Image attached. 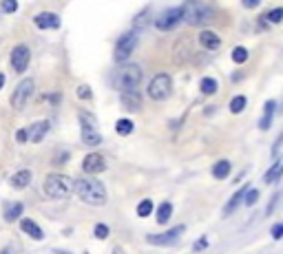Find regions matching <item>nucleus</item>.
I'll use <instances>...</instances> for the list:
<instances>
[{
	"label": "nucleus",
	"mask_w": 283,
	"mask_h": 254,
	"mask_svg": "<svg viewBox=\"0 0 283 254\" xmlns=\"http://www.w3.org/2000/svg\"><path fill=\"white\" fill-rule=\"evenodd\" d=\"M73 190L80 197V201L89 203V206H104L106 203V188L95 177H80V179H75Z\"/></svg>",
	"instance_id": "obj_1"
},
{
	"label": "nucleus",
	"mask_w": 283,
	"mask_h": 254,
	"mask_svg": "<svg viewBox=\"0 0 283 254\" xmlns=\"http://www.w3.org/2000/svg\"><path fill=\"white\" fill-rule=\"evenodd\" d=\"M142 78H144V73H142V67L139 65H122L118 71L113 73V84L122 93L137 91Z\"/></svg>",
	"instance_id": "obj_2"
},
{
	"label": "nucleus",
	"mask_w": 283,
	"mask_h": 254,
	"mask_svg": "<svg viewBox=\"0 0 283 254\" xmlns=\"http://www.w3.org/2000/svg\"><path fill=\"white\" fill-rule=\"evenodd\" d=\"M212 16H215V7L208 5V3H186V5H182V20L192 24V27L210 22Z\"/></svg>",
	"instance_id": "obj_3"
},
{
	"label": "nucleus",
	"mask_w": 283,
	"mask_h": 254,
	"mask_svg": "<svg viewBox=\"0 0 283 254\" xmlns=\"http://www.w3.org/2000/svg\"><path fill=\"white\" fill-rule=\"evenodd\" d=\"M71 190H73V183L64 175H49L44 181V195L51 199H67Z\"/></svg>",
	"instance_id": "obj_4"
},
{
	"label": "nucleus",
	"mask_w": 283,
	"mask_h": 254,
	"mask_svg": "<svg viewBox=\"0 0 283 254\" xmlns=\"http://www.w3.org/2000/svg\"><path fill=\"white\" fill-rule=\"evenodd\" d=\"M80 131H82V142L87 146H100L102 144V135L98 131V122H95V115L89 111H82L80 115Z\"/></svg>",
	"instance_id": "obj_5"
},
{
	"label": "nucleus",
	"mask_w": 283,
	"mask_h": 254,
	"mask_svg": "<svg viewBox=\"0 0 283 254\" xmlns=\"http://www.w3.org/2000/svg\"><path fill=\"white\" fill-rule=\"evenodd\" d=\"M171 88H173V80L168 73H157L155 78L151 80L149 84V98L155 100V102H162L171 95Z\"/></svg>",
	"instance_id": "obj_6"
},
{
	"label": "nucleus",
	"mask_w": 283,
	"mask_h": 254,
	"mask_svg": "<svg viewBox=\"0 0 283 254\" xmlns=\"http://www.w3.org/2000/svg\"><path fill=\"white\" fill-rule=\"evenodd\" d=\"M34 93H36V82L31 80V78L22 80L20 84L16 86L14 95H11V106H14L16 111L24 109V106H27V102H29L31 98H34Z\"/></svg>",
	"instance_id": "obj_7"
},
{
	"label": "nucleus",
	"mask_w": 283,
	"mask_h": 254,
	"mask_svg": "<svg viewBox=\"0 0 283 254\" xmlns=\"http://www.w3.org/2000/svg\"><path fill=\"white\" fill-rule=\"evenodd\" d=\"M135 47H137V34H135V31H131V34H124L118 42H115V51H113L115 62H126L128 55L135 51Z\"/></svg>",
	"instance_id": "obj_8"
},
{
	"label": "nucleus",
	"mask_w": 283,
	"mask_h": 254,
	"mask_svg": "<svg viewBox=\"0 0 283 254\" xmlns=\"http://www.w3.org/2000/svg\"><path fill=\"white\" fill-rule=\"evenodd\" d=\"M31 62V51L27 44H16L14 49H11V67H14L16 73H24L27 71Z\"/></svg>",
	"instance_id": "obj_9"
},
{
	"label": "nucleus",
	"mask_w": 283,
	"mask_h": 254,
	"mask_svg": "<svg viewBox=\"0 0 283 254\" xmlns=\"http://www.w3.org/2000/svg\"><path fill=\"white\" fill-rule=\"evenodd\" d=\"M182 22V7H173L168 11H164L162 16L155 20V27L159 31H171L173 27H177V24Z\"/></svg>",
	"instance_id": "obj_10"
},
{
	"label": "nucleus",
	"mask_w": 283,
	"mask_h": 254,
	"mask_svg": "<svg viewBox=\"0 0 283 254\" xmlns=\"http://www.w3.org/2000/svg\"><path fill=\"white\" fill-rule=\"evenodd\" d=\"M186 230L184 226H175L173 230H166L162 234H149L146 241H149L151 245H168V243H175V241L182 237V232Z\"/></svg>",
	"instance_id": "obj_11"
},
{
	"label": "nucleus",
	"mask_w": 283,
	"mask_h": 254,
	"mask_svg": "<svg viewBox=\"0 0 283 254\" xmlns=\"http://www.w3.org/2000/svg\"><path fill=\"white\" fill-rule=\"evenodd\" d=\"M104 168H106V162L98 152H89L84 160H82V170H84L87 175H100V173H104Z\"/></svg>",
	"instance_id": "obj_12"
},
{
	"label": "nucleus",
	"mask_w": 283,
	"mask_h": 254,
	"mask_svg": "<svg viewBox=\"0 0 283 254\" xmlns=\"http://www.w3.org/2000/svg\"><path fill=\"white\" fill-rule=\"evenodd\" d=\"M34 24L38 29H58L60 27V18H58V14H53V11H42V14H38L34 18Z\"/></svg>",
	"instance_id": "obj_13"
},
{
	"label": "nucleus",
	"mask_w": 283,
	"mask_h": 254,
	"mask_svg": "<svg viewBox=\"0 0 283 254\" xmlns=\"http://www.w3.org/2000/svg\"><path fill=\"white\" fill-rule=\"evenodd\" d=\"M49 129H51V124L47 122V119H42V122H36V124H31V129H27L29 142H34V144L42 142V139H44V135H47V133H49Z\"/></svg>",
	"instance_id": "obj_14"
},
{
	"label": "nucleus",
	"mask_w": 283,
	"mask_h": 254,
	"mask_svg": "<svg viewBox=\"0 0 283 254\" xmlns=\"http://www.w3.org/2000/svg\"><path fill=\"white\" fill-rule=\"evenodd\" d=\"M199 44H202L204 49H208V51H215V49H219V47H221V38L217 36L215 31L204 29L202 34H199Z\"/></svg>",
	"instance_id": "obj_15"
},
{
	"label": "nucleus",
	"mask_w": 283,
	"mask_h": 254,
	"mask_svg": "<svg viewBox=\"0 0 283 254\" xmlns=\"http://www.w3.org/2000/svg\"><path fill=\"white\" fill-rule=\"evenodd\" d=\"M20 230L24 234H29L34 241H42L44 239V232H42V228L36 224L34 219H20Z\"/></svg>",
	"instance_id": "obj_16"
},
{
	"label": "nucleus",
	"mask_w": 283,
	"mask_h": 254,
	"mask_svg": "<svg viewBox=\"0 0 283 254\" xmlns=\"http://www.w3.org/2000/svg\"><path fill=\"white\" fill-rule=\"evenodd\" d=\"M22 212H24V206L20 201H7L5 203V221H18L22 219Z\"/></svg>",
	"instance_id": "obj_17"
},
{
	"label": "nucleus",
	"mask_w": 283,
	"mask_h": 254,
	"mask_svg": "<svg viewBox=\"0 0 283 254\" xmlns=\"http://www.w3.org/2000/svg\"><path fill=\"white\" fill-rule=\"evenodd\" d=\"M122 106L126 111H139L142 109V98L137 91H128V93H122Z\"/></svg>",
	"instance_id": "obj_18"
},
{
	"label": "nucleus",
	"mask_w": 283,
	"mask_h": 254,
	"mask_svg": "<svg viewBox=\"0 0 283 254\" xmlns=\"http://www.w3.org/2000/svg\"><path fill=\"white\" fill-rule=\"evenodd\" d=\"M274 100H268L266 104H263V115L259 119V129L261 131H268L270 124H272V117H274Z\"/></svg>",
	"instance_id": "obj_19"
},
{
	"label": "nucleus",
	"mask_w": 283,
	"mask_h": 254,
	"mask_svg": "<svg viewBox=\"0 0 283 254\" xmlns=\"http://www.w3.org/2000/svg\"><path fill=\"white\" fill-rule=\"evenodd\" d=\"M248 188H250V186H243V188L237 190V193H235L233 197H230V201L226 203V208H223V214H226V217H228V214H233V212L237 210V206H239V203H243V197H246Z\"/></svg>",
	"instance_id": "obj_20"
},
{
	"label": "nucleus",
	"mask_w": 283,
	"mask_h": 254,
	"mask_svg": "<svg viewBox=\"0 0 283 254\" xmlns=\"http://www.w3.org/2000/svg\"><path fill=\"white\" fill-rule=\"evenodd\" d=\"M230 170H233V164H230L228 160H219L215 164V166H212V177H215V179H226V177L230 175Z\"/></svg>",
	"instance_id": "obj_21"
},
{
	"label": "nucleus",
	"mask_w": 283,
	"mask_h": 254,
	"mask_svg": "<svg viewBox=\"0 0 283 254\" xmlns=\"http://www.w3.org/2000/svg\"><path fill=\"white\" fill-rule=\"evenodd\" d=\"M173 217V206H171V201H162L159 203V208H157V224L159 226H164V224H168V219Z\"/></svg>",
	"instance_id": "obj_22"
},
{
	"label": "nucleus",
	"mask_w": 283,
	"mask_h": 254,
	"mask_svg": "<svg viewBox=\"0 0 283 254\" xmlns=\"http://www.w3.org/2000/svg\"><path fill=\"white\" fill-rule=\"evenodd\" d=\"M31 183V170H18V173L11 177V186L14 188H27Z\"/></svg>",
	"instance_id": "obj_23"
},
{
	"label": "nucleus",
	"mask_w": 283,
	"mask_h": 254,
	"mask_svg": "<svg viewBox=\"0 0 283 254\" xmlns=\"http://www.w3.org/2000/svg\"><path fill=\"white\" fill-rule=\"evenodd\" d=\"M283 175V160H274V164H272V168L266 173V177H263V181L266 183H272V181H276L279 177Z\"/></svg>",
	"instance_id": "obj_24"
},
{
	"label": "nucleus",
	"mask_w": 283,
	"mask_h": 254,
	"mask_svg": "<svg viewBox=\"0 0 283 254\" xmlns=\"http://www.w3.org/2000/svg\"><path fill=\"white\" fill-rule=\"evenodd\" d=\"M133 129H135V124H133V119H128V117H122L115 122V131H118V135H122V137L131 135Z\"/></svg>",
	"instance_id": "obj_25"
},
{
	"label": "nucleus",
	"mask_w": 283,
	"mask_h": 254,
	"mask_svg": "<svg viewBox=\"0 0 283 254\" xmlns=\"http://www.w3.org/2000/svg\"><path fill=\"white\" fill-rule=\"evenodd\" d=\"M151 212H155V206H153L151 199H144V201L137 203V217H139V219L151 217Z\"/></svg>",
	"instance_id": "obj_26"
},
{
	"label": "nucleus",
	"mask_w": 283,
	"mask_h": 254,
	"mask_svg": "<svg viewBox=\"0 0 283 254\" xmlns=\"http://www.w3.org/2000/svg\"><path fill=\"white\" fill-rule=\"evenodd\" d=\"M199 88H202L204 95H215L219 84H217V80H212V78H204L202 82H199Z\"/></svg>",
	"instance_id": "obj_27"
},
{
	"label": "nucleus",
	"mask_w": 283,
	"mask_h": 254,
	"mask_svg": "<svg viewBox=\"0 0 283 254\" xmlns=\"http://www.w3.org/2000/svg\"><path fill=\"white\" fill-rule=\"evenodd\" d=\"M246 104H248L246 95H237V98H233V102H230V113H241L246 109Z\"/></svg>",
	"instance_id": "obj_28"
},
{
	"label": "nucleus",
	"mask_w": 283,
	"mask_h": 254,
	"mask_svg": "<svg viewBox=\"0 0 283 254\" xmlns=\"http://www.w3.org/2000/svg\"><path fill=\"white\" fill-rule=\"evenodd\" d=\"M266 22H270V24H276V22H281L283 20V7H276V9H270L266 16Z\"/></svg>",
	"instance_id": "obj_29"
},
{
	"label": "nucleus",
	"mask_w": 283,
	"mask_h": 254,
	"mask_svg": "<svg viewBox=\"0 0 283 254\" xmlns=\"http://www.w3.org/2000/svg\"><path fill=\"white\" fill-rule=\"evenodd\" d=\"M233 60L237 62V65H243V62L248 60V49H243V47H235V49H233Z\"/></svg>",
	"instance_id": "obj_30"
},
{
	"label": "nucleus",
	"mask_w": 283,
	"mask_h": 254,
	"mask_svg": "<svg viewBox=\"0 0 283 254\" xmlns=\"http://www.w3.org/2000/svg\"><path fill=\"white\" fill-rule=\"evenodd\" d=\"M259 190L257 188H248V193H246V197H243V203H246V206H254L257 201H259Z\"/></svg>",
	"instance_id": "obj_31"
},
{
	"label": "nucleus",
	"mask_w": 283,
	"mask_h": 254,
	"mask_svg": "<svg viewBox=\"0 0 283 254\" xmlns=\"http://www.w3.org/2000/svg\"><path fill=\"white\" fill-rule=\"evenodd\" d=\"M93 234H95L98 239H106V237H108V226H106V224H98V226L93 228Z\"/></svg>",
	"instance_id": "obj_32"
},
{
	"label": "nucleus",
	"mask_w": 283,
	"mask_h": 254,
	"mask_svg": "<svg viewBox=\"0 0 283 254\" xmlns=\"http://www.w3.org/2000/svg\"><path fill=\"white\" fill-rule=\"evenodd\" d=\"M75 95H78L80 100H91V88H89L87 84L78 86V91H75Z\"/></svg>",
	"instance_id": "obj_33"
},
{
	"label": "nucleus",
	"mask_w": 283,
	"mask_h": 254,
	"mask_svg": "<svg viewBox=\"0 0 283 254\" xmlns=\"http://www.w3.org/2000/svg\"><path fill=\"white\" fill-rule=\"evenodd\" d=\"M16 9H18L16 0H5V3H3V11H5V14H14Z\"/></svg>",
	"instance_id": "obj_34"
},
{
	"label": "nucleus",
	"mask_w": 283,
	"mask_h": 254,
	"mask_svg": "<svg viewBox=\"0 0 283 254\" xmlns=\"http://www.w3.org/2000/svg\"><path fill=\"white\" fill-rule=\"evenodd\" d=\"M206 247H208V239H206V237H199V239L195 241V245H192V250H195V252H202V250H206Z\"/></svg>",
	"instance_id": "obj_35"
},
{
	"label": "nucleus",
	"mask_w": 283,
	"mask_h": 254,
	"mask_svg": "<svg viewBox=\"0 0 283 254\" xmlns=\"http://www.w3.org/2000/svg\"><path fill=\"white\" fill-rule=\"evenodd\" d=\"M270 234H272L274 241L283 239V224H274V226H272V232H270Z\"/></svg>",
	"instance_id": "obj_36"
},
{
	"label": "nucleus",
	"mask_w": 283,
	"mask_h": 254,
	"mask_svg": "<svg viewBox=\"0 0 283 254\" xmlns=\"http://www.w3.org/2000/svg\"><path fill=\"white\" fill-rule=\"evenodd\" d=\"M281 146H283V131L279 133V137H276V144L272 146V157H279V150H281Z\"/></svg>",
	"instance_id": "obj_37"
},
{
	"label": "nucleus",
	"mask_w": 283,
	"mask_h": 254,
	"mask_svg": "<svg viewBox=\"0 0 283 254\" xmlns=\"http://www.w3.org/2000/svg\"><path fill=\"white\" fill-rule=\"evenodd\" d=\"M16 139H18V142H20V144H27V142H29L27 129H20V131H18V133H16Z\"/></svg>",
	"instance_id": "obj_38"
},
{
	"label": "nucleus",
	"mask_w": 283,
	"mask_h": 254,
	"mask_svg": "<svg viewBox=\"0 0 283 254\" xmlns=\"http://www.w3.org/2000/svg\"><path fill=\"white\" fill-rule=\"evenodd\" d=\"M259 3H261V0H243V7H246V9H254V7H259Z\"/></svg>",
	"instance_id": "obj_39"
},
{
	"label": "nucleus",
	"mask_w": 283,
	"mask_h": 254,
	"mask_svg": "<svg viewBox=\"0 0 283 254\" xmlns=\"http://www.w3.org/2000/svg\"><path fill=\"white\" fill-rule=\"evenodd\" d=\"M111 254H124V250H122V247H113Z\"/></svg>",
	"instance_id": "obj_40"
},
{
	"label": "nucleus",
	"mask_w": 283,
	"mask_h": 254,
	"mask_svg": "<svg viewBox=\"0 0 283 254\" xmlns=\"http://www.w3.org/2000/svg\"><path fill=\"white\" fill-rule=\"evenodd\" d=\"M51 254H71V252H67V250H53Z\"/></svg>",
	"instance_id": "obj_41"
},
{
	"label": "nucleus",
	"mask_w": 283,
	"mask_h": 254,
	"mask_svg": "<svg viewBox=\"0 0 283 254\" xmlns=\"http://www.w3.org/2000/svg\"><path fill=\"white\" fill-rule=\"evenodd\" d=\"M3 86H5V75L0 73V88H3Z\"/></svg>",
	"instance_id": "obj_42"
},
{
	"label": "nucleus",
	"mask_w": 283,
	"mask_h": 254,
	"mask_svg": "<svg viewBox=\"0 0 283 254\" xmlns=\"http://www.w3.org/2000/svg\"><path fill=\"white\" fill-rule=\"evenodd\" d=\"M0 254H11V252H9V250H3V252H0Z\"/></svg>",
	"instance_id": "obj_43"
}]
</instances>
